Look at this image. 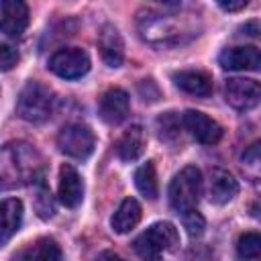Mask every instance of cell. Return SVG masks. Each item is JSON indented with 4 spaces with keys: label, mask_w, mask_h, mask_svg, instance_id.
I'll return each instance as SVG.
<instances>
[{
    "label": "cell",
    "mask_w": 261,
    "mask_h": 261,
    "mask_svg": "<svg viewBox=\"0 0 261 261\" xmlns=\"http://www.w3.org/2000/svg\"><path fill=\"white\" fill-rule=\"evenodd\" d=\"M177 245L179 234L171 222H155L133 241V249L143 261H161L163 255L175 251Z\"/></svg>",
    "instance_id": "6da1fadb"
},
{
    "label": "cell",
    "mask_w": 261,
    "mask_h": 261,
    "mask_svg": "<svg viewBox=\"0 0 261 261\" xmlns=\"http://www.w3.org/2000/svg\"><path fill=\"white\" fill-rule=\"evenodd\" d=\"M137 27H139L141 39L151 45H157V47L177 45V43H181V37L186 35L184 27L171 14H163V12H155V10L139 12Z\"/></svg>",
    "instance_id": "7a4b0ae2"
},
{
    "label": "cell",
    "mask_w": 261,
    "mask_h": 261,
    "mask_svg": "<svg viewBox=\"0 0 261 261\" xmlns=\"http://www.w3.org/2000/svg\"><path fill=\"white\" fill-rule=\"evenodd\" d=\"M169 204L177 214L196 210L202 194V173L198 167L188 165L173 175L169 184Z\"/></svg>",
    "instance_id": "3957f363"
},
{
    "label": "cell",
    "mask_w": 261,
    "mask_h": 261,
    "mask_svg": "<svg viewBox=\"0 0 261 261\" xmlns=\"http://www.w3.org/2000/svg\"><path fill=\"white\" fill-rule=\"evenodd\" d=\"M53 110V94L49 88H45L39 82H29L16 102V112L27 122H43L49 118Z\"/></svg>",
    "instance_id": "277c9868"
},
{
    "label": "cell",
    "mask_w": 261,
    "mask_h": 261,
    "mask_svg": "<svg viewBox=\"0 0 261 261\" xmlns=\"http://www.w3.org/2000/svg\"><path fill=\"white\" fill-rule=\"evenodd\" d=\"M57 147L67 157L86 159L94 151V133L80 122L65 124L57 135Z\"/></svg>",
    "instance_id": "5b68a950"
},
{
    "label": "cell",
    "mask_w": 261,
    "mask_h": 261,
    "mask_svg": "<svg viewBox=\"0 0 261 261\" xmlns=\"http://www.w3.org/2000/svg\"><path fill=\"white\" fill-rule=\"evenodd\" d=\"M49 69L63 80H77L90 71V57L80 47L57 49L49 59Z\"/></svg>",
    "instance_id": "8992f818"
},
{
    "label": "cell",
    "mask_w": 261,
    "mask_h": 261,
    "mask_svg": "<svg viewBox=\"0 0 261 261\" xmlns=\"http://www.w3.org/2000/svg\"><path fill=\"white\" fill-rule=\"evenodd\" d=\"M224 98L234 110H251L261 100V88L255 80L230 77L224 86Z\"/></svg>",
    "instance_id": "52a82bcc"
},
{
    "label": "cell",
    "mask_w": 261,
    "mask_h": 261,
    "mask_svg": "<svg viewBox=\"0 0 261 261\" xmlns=\"http://www.w3.org/2000/svg\"><path fill=\"white\" fill-rule=\"evenodd\" d=\"M181 124L196 141L204 145H214L222 137V126L200 110H186L181 114Z\"/></svg>",
    "instance_id": "ba28073f"
},
{
    "label": "cell",
    "mask_w": 261,
    "mask_h": 261,
    "mask_svg": "<svg viewBox=\"0 0 261 261\" xmlns=\"http://www.w3.org/2000/svg\"><path fill=\"white\" fill-rule=\"evenodd\" d=\"M29 27V6L20 0H6L0 4V33L18 39Z\"/></svg>",
    "instance_id": "9c48e42d"
},
{
    "label": "cell",
    "mask_w": 261,
    "mask_h": 261,
    "mask_svg": "<svg viewBox=\"0 0 261 261\" xmlns=\"http://www.w3.org/2000/svg\"><path fill=\"white\" fill-rule=\"evenodd\" d=\"M218 63L228 71H257L261 65V53L257 47H228L218 55Z\"/></svg>",
    "instance_id": "30bf717a"
},
{
    "label": "cell",
    "mask_w": 261,
    "mask_h": 261,
    "mask_svg": "<svg viewBox=\"0 0 261 261\" xmlns=\"http://www.w3.org/2000/svg\"><path fill=\"white\" fill-rule=\"evenodd\" d=\"M59 200L65 208H77L84 200V181L77 169L69 163L59 169Z\"/></svg>",
    "instance_id": "8fae6325"
},
{
    "label": "cell",
    "mask_w": 261,
    "mask_h": 261,
    "mask_svg": "<svg viewBox=\"0 0 261 261\" xmlns=\"http://www.w3.org/2000/svg\"><path fill=\"white\" fill-rule=\"evenodd\" d=\"M98 49L108 67H120L124 59V43L116 27L104 24L98 33Z\"/></svg>",
    "instance_id": "7c38bea8"
},
{
    "label": "cell",
    "mask_w": 261,
    "mask_h": 261,
    "mask_svg": "<svg viewBox=\"0 0 261 261\" xmlns=\"http://www.w3.org/2000/svg\"><path fill=\"white\" fill-rule=\"evenodd\" d=\"M128 94L120 88H110L100 100V118L108 124H118L128 114Z\"/></svg>",
    "instance_id": "4fadbf2b"
},
{
    "label": "cell",
    "mask_w": 261,
    "mask_h": 261,
    "mask_svg": "<svg viewBox=\"0 0 261 261\" xmlns=\"http://www.w3.org/2000/svg\"><path fill=\"white\" fill-rule=\"evenodd\" d=\"M237 194H239V184L232 177V173H228L226 169H220V167H216V169L210 171V186H208L210 202H214V204H226Z\"/></svg>",
    "instance_id": "5bb4252c"
},
{
    "label": "cell",
    "mask_w": 261,
    "mask_h": 261,
    "mask_svg": "<svg viewBox=\"0 0 261 261\" xmlns=\"http://www.w3.org/2000/svg\"><path fill=\"white\" fill-rule=\"evenodd\" d=\"M22 222V202L18 198H6L0 202V247H4Z\"/></svg>",
    "instance_id": "9a60e30c"
},
{
    "label": "cell",
    "mask_w": 261,
    "mask_h": 261,
    "mask_svg": "<svg viewBox=\"0 0 261 261\" xmlns=\"http://www.w3.org/2000/svg\"><path fill=\"white\" fill-rule=\"evenodd\" d=\"M14 261H63V253L53 239L43 237L20 249L14 255Z\"/></svg>",
    "instance_id": "2e32d148"
},
{
    "label": "cell",
    "mask_w": 261,
    "mask_h": 261,
    "mask_svg": "<svg viewBox=\"0 0 261 261\" xmlns=\"http://www.w3.org/2000/svg\"><path fill=\"white\" fill-rule=\"evenodd\" d=\"M173 84L192 94V96H208L212 92V77L204 71H194V69H188V71H175L171 75Z\"/></svg>",
    "instance_id": "e0dca14e"
},
{
    "label": "cell",
    "mask_w": 261,
    "mask_h": 261,
    "mask_svg": "<svg viewBox=\"0 0 261 261\" xmlns=\"http://www.w3.org/2000/svg\"><path fill=\"white\" fill-rule=\"evenodd\" d=\"M145 143H147L145 130L139 124H135V126L126 128L122 133V137L116 141V153H118V157L122 161H135V159H139L143 155Z\"/></svg>",
    "instance_id": "ac0fdd59"
},
{
    "label": "cell",
    "mask_w": 261,
    "mask_h": 261,
    "mask_svg": "<svg viewBox=\"0 0 261 261\" xmlns=\"http://www.w3.org/2000/svg\"><path fill=\"white\" fill-rule=\"evenodd\" d=\"M141 220V206L135 198H124L120 202V206L116 208V212L112 214V230L118 232V234H124V232H130Z\"/></svg>",
    "instance_id": "d6986e66"
},
{
    "label": "cell",
    "mask_w": 261,
    "mask_h": 261,
    "mask_svg": "<svg viewBox=\"0 0 261 261\" xmlns=\"http://www.w3.org/2000/svg\"><path fill=\"white\" fill-rule=\"evenodd\" d=\"M135 186H137V190L145 198H149V200L157 198V194H159V190H157V175H155V165L151 161L143 163L135 171Z\"/></svg>",
    "instance_id": "ffe728a7"
},
{
    "label": "cell",
    "mask_w": 261,
    "mask_h": 261,
    "mask_svg": "<svg viewBox=\"0 0 261 261\" xmlns=\"http://www.w3.org/2000/svg\"><path fill=\"white\" fill-rule=\"evenodd\" d=\"M261 253V237L257 232H245L237 241V255L241 261H257Z\"/></svg>",
    "instance_id": "44dd1931"
},
{
    "label": "cell",
    "mask_w": 261,
    "mask_h": 261,
    "mask_svg": "<svg viewBox=\"0 0 261 261\" xmlns=\"http://www.w3.org/2000/svg\"><path fill=\"white\" fill-rule=\"evenodd\" d=\"M35 208H37V214H39L41 218H51L53 212H55L53 198H51L49 188L45 186L43 177L39 179V190H37V198H35Z\"/></svg>",
    "instance_id": "7402d4cb"
},
{
    "label": "cell",
    "mask_w": 261,
    "mask_h": 261,
    "mask_svg": "<svg viewBox=\"0 0 261 261\" xmlns=\"http://www.w3.org/2000/svg\"><path fill=\"white\" fill-rule=\"evenodd\" d=\"M179 118L175 116V112H167L163 116H159L157 126H159V137L165 141H173L179 135Z\"/></svg>",
    "instance_id": "603a6c76"
},
{
    "label": "cell",
    "mask_w": 261,
    "mask_h": 261,
    "mask_svg": "<svg viewBox=\"0 0 261 261\" xmlns=\"http://www.w3.org/2000/svg\"><path fill=\"white\" fill-rule=\"evenodd\" d=\"M181 220H184V228L188 230L190 237H202V232L206 228V220H204V216L198 210L184 212L181 214Z\"/></svg>",
    "instance_id": "cb8c5ba5"
},
{
    "label": "cell",
    "mask_w": 261,
    "mask_h": 261,
    "mask_svg": "<svg viewBox=\"0 0 261 261\" xmlns=\"http://www.w3.org/2000/svg\"><path fill=\"white\" fill-rule=\"evenodd\" d=\"M18 63V53L12 45L0 43V71H8Z\"/></svg>",
    "instance_id": "d4e9b609"
},
{
    "label": "cell",
    "mask_w": 261,
    "mask_h": 261,
    "mask_svg": "<svg viewBox=\"0 0 261 261\" xmlns=\"http://www.w3.org/2000/svg\"><path fill=\"white\" fill-rule=\"evenodd\" d=\"M186 261H216V257H214V253H212L210 249L198 245V247H192V249L188 251Z\"/></svg>",
    "instance_id": "484cf974"
},
{
    "label": "cell",
    "mask_w": 261,
    "mask_h": 261,
    "mask_svg": "<svg viewBox=\"0 0 261 261\" xmlns=\"http://www.w3.org/2000/svg\"><path fill=\"white\" fill-rule=\"evenodd\" d=\"M243 161H247V163H251V165H257V163H259V143H253V145L249 147V151L243 155Z\"/></svg>",
    "instance_id": "4316f807"
},
{
    "label": "cell",
    "mask_w": 261,
    "mask_h": 261,
    "mask_svg": "<svg viewBox=\"0 0 261 261\" xmlns=\"http://www.w3.org/2000/svg\"><path fill=\"white\" fill-rule=\"evenodd\" d=\"M218 6L222 8V10H228V12H234V10H243L245 6H247V0H237V2H226V0H220L218 2Z\"/></svg>",
    "instance_id": "83f0119b"
},
{
    "label": "cell",
    "mask_w": 261,
    "mask_h": 261,
    "mask_svg": "<svg viewBox=\"0 0 261 261\" xmlns=\"http://www.w3.org/2000/svg\"><path fill=\"white\" fill-rule=\"evenodd\" d=\"M96 261H126V259H122L120 255H116V253H112V251H104V253L98 255Z\"/></svg>",
    "instance_id": "f1b7e54d"
},
{
    "label": "cell",
    "mask_w": 261,
    "mask_h": 261,
    "mask_svg": "<svg viewBox=\"0 0 261 261\" xmlns=\"http://www.w3.org/2000/svg\"><path fill=\"white\" fill-rule=\"evenodd\" d=\"M243 31H247L245 35H249V37H257L259 35V22L257 20H251V22H247L243 27Z\"/></svg>",
    "instance_id": "f546056e"
}]
</instances>
